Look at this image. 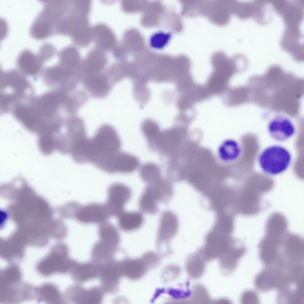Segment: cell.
I'll return each mask as SVG.
<instances>
[{"instance_id":"6da1fadb","label":"cell","mask_w":304,"mask_h":304,"mask_svg":"<svg viewBox=\"0 0 304 304\" xmlns=\"http://www.w3.org/2000/svg\"><path fill=\"white\" fill-rule=\"evenodd\" d=\"M91 163L97 167L112 155L119 152L121 143L115 128L108 124L101 126L90 138Z\"/></svg>"},{"instance_id":"7a4b0ae2","label":"cell","mask_w":304,"mask_h":304,"mask_svg":"<svg viewBox=\"0 0 304 304\" xmlns=\"http://www.w3.org/2000/svg\"><path fill=\"white\" fill-rule=\"evenodd\" d=\"M292 161V155L285 147L279 145L267 147L259 154L257 158L262 171L270 175H275L286 171Z\"/></svg>"},{"instance_id":"3957f363","label":"cell","mask_w":304,"mask_h":304,"mask_svg":"<svg viewBox=\"0 0 304 304\" xmlns=\"http://www.w3.org/2000/svg\"><path fill=\"white\" fill-rule=\"evenodd\" d=\"M234 240L230 235L212 228L206 235L204 244L198 252L206 262L218 258Z\"/></svg>"},{"instance_id":"277c9868","label":"cell","mask_w":304,"mask_h":304,"mask_svg":"<svg viewBox=\"0 0 304 304\" xmlns=\"http://www.w3.org/2000/svg\"><path fill=\"white\" fill-rule=\"evenodd\" d=\"M139 165V161L136 157L119 151L108 158L100 170L110 174L128 173L134 171Z\"/></svg>"},{"instance_id":"5b68a950","label":"cell","mask_w":304,"mask_h":304,"mask_svg":"<svg viewBox=\"0 0 304 304\" xmlns=\"http://www.w3.org/2000/svg\"><path fill=\"white\" fill-rule=\"evenodd\" d=\"M107 192L105 204L111 216L118 217L124 211L125 205L132 196L131 190L125 185L115 183L109 186Z\"/></svg>"},{"instance_id":"8992f818","label":"cell","mask_w":304,"mask_h":304,"mask_svg":"<svg viewBox=\"0 0 304 304\" xmlns=\"http://www.w3.org/2000/svg\"><path fill=\"white\" fill-rule=\"evenodd\" d=\"M98 276L100 281V286L104 292H115L122 274L120 263L113 259L98 265Z\"/></svg>"},{"instance_id":"52a82bcc","label":"cell","mask_w":304,"mask_h":304,"mask_svg":"<svg viewBox=\"0 0 304 304\" xmlns=\"http://www.w3.org/2000/svg\"><path fill=\"white\" fill-rule=\"evenodd\" d=\"M111 216L105 204L91 203L80 206L74 218L83 224H100Z\"/></svg>"},{"instance_id":"ba28073f","label":"cell","mask_w":304,"mask_h":304,"mask_svg":"<svg viewBox=\"0 0 304 304\" xmlns=\"http://www.w3.org/2000/svg\"><path fill=\"white\" fill-rule=\"evenodd\" d=\"M104 292L101 286L87 289L78 285L69 287L66 297L70 302L77 304H99L102 302Z\"/></svg>"},{"instance_id":"9c48e42d","label":"cell","mask_w":304,"mask_h":304,"mask_svg":"<svg viewBox=\"0 0 304 304\" xmlns=\"http://www.w3.org/2000/svg\"><path fill=\"white\" fill-rule=\"evenodd\" d=\"M244 245L234 239L228 248L218 258L221 271L226 275H230L236 268L238 261L246 252Z\"/></svg>"},{"instance_id":"30bf717a","label":"cell","mask_w":304,"mask_h":304,"mask_svg":"<svg viewBox=\"0 0 304 304\" xmlns=\"http://www.w3.org/2000/svg\"><path fill=\"white\" fill-rule=\"evenodd\" d=\"M267 131L273 140L278 142L285 141L292 137L295 133V126L289 118L277 115L273 118L267 126Z\"/></svg>"},{"instance_id":"8fae6325","label":"cell","mask_w":304,"mask_h":304,"mask_svg":"<svg viewBox=\"0 0 304 304\" xmlns=\"http://www.w3.org/2000/svg\"><path fill=\"white\" fill-rule=\"evenodd\" d=\"M80 81L91 95L98 98L107 96L113 86L105 73L86 75L82 77Z\"/></svg>"},{"instance_id":"7c38bea8","label":"cell","mask_w":304,"mask_h":304,"mask_svg":"<svg viewBox=\"0 0 304 304\" xmlns=\"http://www.w3.org/2000/svg\"><path fill=\"white\" fill-rule=\"evenodd\" d=\"M182 130L176 126L161 131L158 142L157 151L168 158L177 150L181 140Z\"/></svg>"},{"instance_id":"4fadbf2b","label":"cell","mask_w":304,"mask_h":304,"mask_svg":"<svg viewBox=\"0 0 304 304\" xmlns=\"http://www.w3.org/2000/svg\"><path fill=\"white\" fill-rule=\"evenodd\" d=\"M178 227L177 217L172 212L164 211L161 215L158 231L159 242L167 241L176 234Z\"/></svg>"},{"instance_id":"5bb4252c","label":"cell","mask_w":304,"mask_h":304,"mask_svg":"<svg viewBox=\"0 0 304 304\" xmlns=\"http://www.w3.org/2000/svg\"><path fill=\"white\" fill-rule=\"evenodd\" d=\"M70 272L73 280L82 284L98 276V265L91 261L80 263L73 261Z\"/></svg>"},{"instance_id":"9a60e30c","label":"cell","mask_w":304,"mask_h":304,"mask_svg":"<svg viewBox=\"0 0 304 304\" xmlns=\"http://www.w3.org/2000/svg\"><path fill=\"white\" fill-rule=\"evenodd\" d=\"M116 248V247L99 240L92 248V261L99 265L113 259Z\"/></svg>"},{"instance_id":"2e32d148","label":"cell","mask_w":304,"mask_h":304,"mask_svg":"<svg viewBox=\"0 0 304 304\" xmlns=\"http://www.w3.org/2000/svg\"><path fill=\"white\" fill-rule=\"evenodd\" d=\"M141 129L150 149L153 151H157L158 142L161 132L159 124L152 119H146L142 122Z\"/></svg>"},{"instance_id":"e0dca14e","label":"cell","mask_w":304,"mask_h":304,"mask_svg":"<svg viewBox=\"0 0 304 304\" xmlns=\"http://www.w3.org/2000/svg\"><path fill=\"white\" fill-rule=\"evenodd\" d=\"M144 218L142 214L138 212L124 211L118 217V224L122 230L126 232L135 230L142 225Z\"/></svg>"},{"instance_id":"ac0fdd59","label":"cell","mask_w":304,"mask_h":304,"mask_svg":"<svg viewBox=\"0 0 304 304\" xmlns=\"http://www.w3.org/2000/svg\"><path fill=\"white\" fill-rule=\"evenodd\" d=\"M148 185L151 187L158 202L166 203L173 196V186L167 179L161 178L156 182Z\"/></svg>"},{"instance_id":"d6986e66","label":"cell","mask_w":304,"mask_h":304,"mask_svg":"<svg viewBox=\"0 0 304 304\" xmlns=\"http://www.w3.org/2000/svg\"><path fill=\"white\" fill-rule=\"evenodd\" d=\"M206 261L197 252L190 254L188 257L186 264L187 273L193 279H197L204 274Z\"/></svg>"},{"instance_id":"ffe728a7","label":"cell","mask_w":304,"mask_h":304,"mask_svg":"<svg viewBox=\"0 0 304 304\" xmlns=\"http://www.w3.org/2000/svg\"><path fill=\"white\" fill-rule=\"evenodd\" d=\"M157 200L151 186L148 185L145 189L139 202L141 211L150 214H155L159 211Z\"/></svg>"},{"instance_id":"44dd1931","label":"cell","mask_w":304,"mask_h":304,"mask_svg":"<svg viewBox=\"0 0 304 304\" xmlns=\"http://www.w3.org/2000/svg\"><path fill=\"white\" fill-rule=\"evenodd\" d=\"M98 232L99 240L117 247L120 240L118 231L110 222L105 221L99 225Z\"/></svg>"},{"instance_id":"7402d4cb","label":"cell","mask_w":304,"mask_h":304,"mask_svg":"<svg viewBox=\"0 0 304 304\" xmlns=\"http://www.w3.org/2000/svg\"><path fill=\"white\" fill-rule=\"evenodd\" d=\"M160 167L152 163H148L142 165L140 170V177L142 180L148 184H151L161 177Z\"/></svg>"},{"instance_id":"603a6c76","label":"cell","mask_w":304,"mask_h":304,"mask_svg":"<svg viewBox=\"0 0 304 304\" xmlns=\"http://www.w3.org/2000/svg\"><path fill=\"white\" fill-rule=\"evenodd\" d=\"M229 5V3L221 2L220 5V3H218V7L217 5L216 7L214 5L213 7H211L212 9L208 10L210 18L212 20L213 19V21L216 19L215 22H217L218 19V22L219 24L225 23L229 18L230 10H233V5L230 4Z\"/></svg>"},{"instance_id":"cb8c5ba5","label":"cell","mask_w":304,"mask_h":304,"mask_svg":"<svg viewBox=\"0 0 304 304\" xmlns=\"http://www.w3.org/2000/svg\"><path fill=\"white\" fill-rule=\"evenodd\" d=\"M190 303L205 304L211 302L208 291L203 285L199 284L194 285L190 293Z\"/></svg>"},{"instance_id":"d4e9b609","label":"cell","mask_w":304,"mask_h":304,"mask_svg":"<svg viewBox=\"0 0 304 304\" xmlns=\"http://www.w3.org/2000/svg\"><path fill=\"white\" fill-rule=\"evenodd\" d=\"M87 99V95L82 91H77L74 93L68 102L67 106L69 112L74 114Z\"/></svg>"},{"instance_id":"484cf974","label":"cell","mask_w":304,"mask_h":304,"mask_svg":"<svg viewBox=\"0 0 304 304\" xmlns=\"http://www.w3.org/2000/svg\"><path fill=\"white\" fill-rule=\"evenodd\" d=\"M80 206L79 203L75 201L68 202L61 208V216L64 218H74Z\"/></svg>"},{"instance_id":"4316f807","label":"cell","mask_w":304,"mask_h":304,"mask_svg":"<svg viewBox=\"0 0 304 304\" xmlns=\"http://www.w3.org/2000/svg\"><path fill=\"white\" fill-rule=\"evenodd\" d=\"M212 303L218 304H230V301L225 298H219L215 299L213 301H211Z\"/></svg>"}]
</instances>
